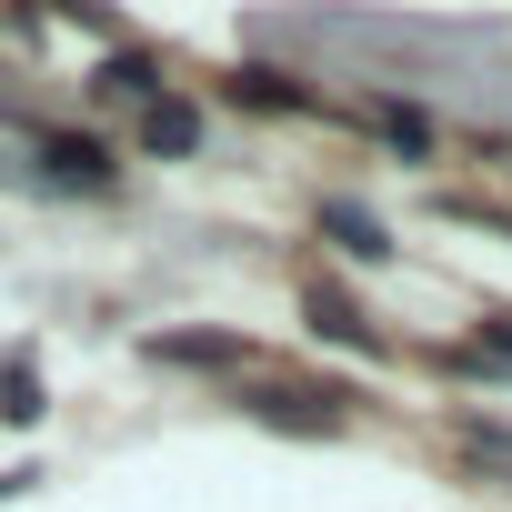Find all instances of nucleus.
Segmentation results:
<instances>
[{
  "mask_svg": "<svg viewBox=\"0 0 512 512\" xmlns=\"http://www.w3.org/2000/svg\"><path fill=\"white\" fill-rule=\"evenodd\" d=\"M322 231L352 251V262H392V231H382V221H372L352 191H332V201H322Z\"/></svg>",
  "mask_w": 512,
  "mask_h": 512,
  "instance_id": "nucleus-3",
  "label": "nucleus"
},
{
  "mask_svg": "<svg viewBox=\"0 0 512 512\" xmlns=\"http://www.w3.org/2000/svg\"><path fill=\"white\" fill-rule=\"evenodd\" d=\"M31 151H41V171H51L61 191H111V151H101L91 131H41Z\"/></svg>",
  "mask_w": 512,
  "mask_h": 512,
  "instance_id": "nucleus-1",
  "label": "nucleus"
},
{
  "mask_svg": "<svg viewBox=\"0 0 512 512\" xmlns=\"http://www.w3.org/2000/svg\"><path fill=\"white\" fill-rule=\"evenodd\" d=\"M362 121H372V131H382V141H402V151H432V121H422V111H412V101H372V111H362Z\"/></svg>",
  "mask_w": 512,
  "mask_h": 512,
  "instance_id": "nucleus-8",
  "label": "nucleus"
},
{
  "mask_svg": "<svg viewBox=\"0 0 512 512\" xmlns=\"http://www.w3.org/2000/svg\"><path fill=\"white\" fill-rule=\"evenodd\" d=\"M101 91L151 111V101H161V61H141V51H111V61H101Z\"/></svg>",
  "mask_w": 512,
  "mask_h": 512,
  "instance_id": "nucleus-7",
  "label": "nucleus"
},
{
  "mask_svg": "<svg viewBox=\"0 0 512 512\" xmlns=\"http://www.w3.org/2000/svg\"><path fill=\"white\" fill-rule=\"evenodd\" d=\"M472 362L512 372V312H482V332H472Z\"/></svg>",
  "mask_w": 512,
  "mask_h": 512,
  "instance_id": "nucleus-10",
  "label": "nucleus"
},
{
  "mask_svg": "<svg viewBox=\"0 0 512 512\" xmlns=\"http://www.w3.org/2000/svg\"><path fill=\"white\" fill-rule=\"evenodd\" d=\"M231 101H251V111H322L292 71H241V81H231Z\"/></svg>",
  "mask_w": 512,
  "mask_h": 512,
  "instance_id": "nucleus-6",
  "label": "nucleus"
},
{
  "mask_svg": "<svg viewBox=\"0 0 512 512\" xmlns=\"http://www.w3.org/2000/svg\"><path fill=\"white\" fill-rule=\"evenodd\" d=\"M0 422H41V372H31V362L0 372Z\"/></svg>",
  "mask_w": 512,
  "mask_h": 512,
  "instance_id": "nucleus-9",
  "label": "nucleus"
},
{
  "mask_svg": "<svg viewBox=\"0 0 512 512\" xmlns=\"http://www.w3.org/2000/svg\"><path fill=\"white\" fill-rule=\"evenodd\" d=\"M312 332H322V342H352V352H382V332L362 322V302L332 292V282H312Z\"/></svg>",
  "mask_w": 512,
  "mask_h": 512,
  "instance_id": "nucleus-5",
  "label": "nucleus"
},
{
  "mask_svg": "<svg viewBox=\"0 0 512 512\" xmlns=\"http://www.w3.org/2000/svg\"><path fill=\"white\" fill-rule=\"evenodd\" d=\"M141 151H161V161H191V151H201V111L161 91V101L141 111Z\"/></svg>",
  "mask_w": 512,
  "mask_h": 512,
  "instance_id": "nucleus-4",
  "label": "nucleus"
},
{
  "mask_svg": "<svg viewBox=\"0 0 512 512\" xmlns=\"http://www.w3.org/2000/svg\"><path fill=\"white\" fill-rule=\"evenodd\" d=\"M141 352L171 362V372H231V362H241V332H151Z\"/></svg>",
  "mask_w": 512,
  "mask_h": 512,
  "instance_id": "nucleus-2",
  "label": "nucleus"
}]
</instances>
